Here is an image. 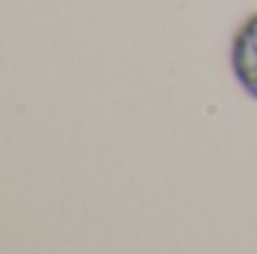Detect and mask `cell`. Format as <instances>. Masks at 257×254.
Instances as JSON below:
<instances>
[{
    "instance_id": "1",
    "label": "cell",
    "mask_w": 257,
    "mask_h": 254,
    "mask_svg": "<svg viewBox=\"0 0 257 254\" xmlns=\"http://www.w3.org/2000/svg\"><path fill=\"white\" fill-rule=\"evenodd\" d=\"M230 66L239 87L257 99V12L242 21L230 45Z\"/></svg>"
}]
</instances>
